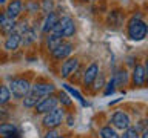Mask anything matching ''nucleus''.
<instances>
[{"label":"nucleus","mask_w":148,"mask_h":138,"mask_svg":"<svg viewBox=\"0 0 148 138\" xmlns=\"http://www.w3.org/2000/svg\"><path fill=\"white\" fill-rule=\"evenodd\" d=\"M128 37L131 40L140 41L147 37V25L139 17H133L128 22Z\"/></svg>","instance_id":"f257e3e1"},{"label":"nucleus","mask_w":148,"mask_h":138,"mask_svg":"<svg viewBox=\"0 0 148 138\" xmlns=\"http://www.w3.org/2000/svg\"><path fill=\"white\" fill-rule=\"evenodd\" d=\"M63 120H65L63 109L54 108L53 110H49L48 114H45L43 120H42V124H43L46 129H57L60 124L63 123Z\"/></svg>","instance_id":"f03ea898"},{"label":"nucleus","mask_w":148,"mask_h":138,"mask_svg":"<svg viewBox=\"0 0 148 138\" xmlns=\"http://www.w3.org/2000/svg\"><path fill=\"white\" fill-rule=\"evenodd\" d=\"M9 92L14 98H23L31 89V83L26 78H14L9 85Z\"/></svg>","instance_id":"7ed1b4c3"},{"label":"nucleus","mask_w":148,"mask_h":138,"mask_svg":"<svg viewBox=\"0 0 148 138\" xmlns=\"http://www.w3.org/2000/svg\"><path fill=\"white\" fill-rule=\"evenodd\" d=\"M57 104H59L57 98L51 94V95L42 97V98L39 100V103L34 106V109H36L37 114H48L49 110H53L54 108H57Z\"/></svg>","instance_id":"20e7f679"},{"label":"nucleus","mask_w":148,"mask_h":138,"mask_svg":"<svg viewBox=\"0 0 148 138\" xmlns=\"http://www.w3.org/2000/svg\"><path fill=\"white\" fill-rule=\"evenodd\" d=\"M111 124H113L116 129L125 131V129H128L130 126H131V118H130V115L127 112L117 110V112H114L113 117H111Z\"/></svg>","instance_id":"39448f33"},{"label":"nucleus","mask_w":148,"mask_h":138,"mask_svg":"<svg viewBox=\"0 0 148 138\" xmlns=\"http://www.w3.org/2000/svg\"><path fill=\"white\" fill-rule=\"evenodd\" d=\"M57 26H59V31H60V34H62V37H73L76 34V25H74V20L71 17L59 18Z\"/></svg>","instance_id":"423d86ee"},{"label":"nucleus","mask_w":148,"mask_h":138,"mask_svg":"<svg viewBox=\"0 0 148 138\" xmlns=\"http://www.w3.org/2000/svg\"><path fill=\"white\" fill-rule=\"evenodd\" d=\"M73 48H74L73 43H69V41H62L54 51H51V54H53V57L56 60H63V58H68L69 55H71Z\"/></svg>","instance_id":"0eeeda50"},{"label":"nucleus","mask_w":148,"mask_h":138,"mask_svg":"<svg viewBox=\"0 0 148 138\" xmlns=\"http://www.w3.org/2000/svg\"><path fill=\"white\" fill-rule=\"evenodd\" d=\"M54 91H56V86L51 85V83H36V85H32L31 89H29V92L39 95L40 98L42 97H46V95H51Z\"/></svg>","instance_id":"6e6552de"},{"label":"nucleus","mask_w":148,"mask_h":138,"mask_svg":"<svg viewBox=\"0 0 148 138\" xmlns=\"http://www.w3.org/2000/svg\"><path fill=\"white\" fill-rule=\"evenodd\" d=\"M77 68H79V58H76V57H68V58L63 62V64H62V71H60V74H62L63 78H68L71 74L76 72Z\"/></svg>","instance_id":"1a4fd4ad"},{"label":"nucleus","mask_w":148,"mask_h":138,"mask_svg":"<svg viewBox=\"0 0 148 138\" xmlns=\"http://www.w3.org/2000/svg\"><path fill=\"white\" fill-rule=\"evenodd\" d=\"M23 11V3H22V0H11V2L8 3V6H6V12H5V16H6L8 18H16L22 14Z\"/></svg>","instance_id":"9d476101"},{"label":"nucleus","mask_w":148,"mask_h":138,"mask_svg":"<svg viewBox=\"0 0 148 138\" xmlns=\"http://www.w3.org/2000/svg\"><path fill=\"white\" fill-rule=\"evenodd\" d=\"M145 80H147V71L142 64H136L133 69V85L137 86V87H142L145 85Z\"/></svg>","instance_id":"9b49d317"},{"label":"nucleus","mask_w":148,"mask_h":138,"mask_svg":"<svg viewBox=\"0 0 148 138\" xmlns=\"http://www.w3.org/2000/svg\"><path fill=\"white\" fill-rule=\"evenodd\" d=\"M97 75H99V64H97V63H91L90 66L85 69V72H83V85H85V86H91Z\"/></svg>","instance_id":"f8f14e48"},{"label":"nucleus","mask_w":148,"mask_h":138,"mask_svg":"<svg viewBox=\"0 0 148 138\" xmlns=\"http://www.w3.org/2000/svg\"><path fill=\"white\" fill-rule=\"evenodd\" d=\"M22 45V35L18 34V32H11V34H8L6 40H5V49L6 51H16L18 46Z\"/></svg>","instance_id":"ddd939ff"},{"label":"nucleus","mask_w":148,"mask_h":138,"mask_svg":"<svg viewBox=\"0 0 148 138\" xmlns=\"http://www.w3.org/2000/svg\"><path fill=\"white\" fill-rule=\"evenodd\" d=\"M57 22H59V16H57V14L53 12V11L48 12V14H46V17H45V20H43V25H42V31L48 34V32H51V29L54 28V25Z\"/></svg>","instance_id":"4468645a"},{"label":"nucleus","mask_w":148,"mask_h":138,"mask_svg":"<svg viewBox=\"0 0 148 138\" xmlns=\"http://www.w3.org/2000/svg\"><path fill=\"white\" fill-rule=\"evenodd\" d=\"M18 129L16 124L12 123H0V135L2 137H11V135H17Z\"/></svg>","instance_id":"2eb2a0df"},{"label":"nucleus","mask_w":148,"mask_h":138,"mask_svg":"<svg viewBox=\"0 0 148 138\" xmlns=\"http://www.w3.org/2000/svg\"><path fill=\"white\" fill-rule=\"evenodd\" d=\"M62 41H63V37L49 32V35L46 37V46H48V51H54L60 43H62Z\"/></svg>","instance_id":"dca6fc26"},{"label":"nucleus","mask_w":148,"mask_h":138,"mask_svg":"<svg viewBox=\"0 0 148 138\" xmlns=\"http://www.w3.org/2000/svg\"><path fill=\"white\" fill-rule=\"evenodd\" d=\"M39 100H40L39 95L32 94V92H28V94L23 97V106H25V108H34V106L39 103Z\"/></svg>","instance_id":"f3484780"},{"label":"nucleus","mask_w":148,"mask_h":138,"mask_svg":"<svg viewBox=\"0 0 148 138\" xmlns=\"http://www.w3.org/2000/svg\"><path fill=\"white\" fill-rule=\"evenodd\" d=\"M99 137L100 138H119V133L116 132L114 127L111 126H105L99 131Z\"/></svg>","instance_id":"a211bd4d"},{"label":"nucleus","mask_w":148,"mask_h":138,"mask_svg":"<svg viewBox=\"0 0 148 138\" xmlns=\"http://www.w3.org/2000/svg\"><path fill=\"white\" fill-rule=\"evenodd\" d=\"M113 80L116 83V86H123L125 83L128 81V74L125 69H120V71H117V74H114Z\"/></svg>","instance_id":"6ab92c4d"},{"label":"nucleus","mask_w":148,"mask_h":138,"mask_svg":"<svg viewBox=\"0 0 148 138\" xmlns=\"http://www.w3.org/2000/svg\"><path fill=\"white\" fill-rule=\"evenodd\" d=\"M34 40H36V32H34V29H32V28H28V29L22 34V43L28 46V45H31Z\"/></svg>","instance_id":"aec40b11"},{"label":"nucleus","mask_w":148,"mask_h":138,"mask_svg":"<svg viewBox=\"0 0 148 138\" xmlns=\"http://www.w3.org/2000/svg\"><path fill=\"white\" fill-rule=\"evenodd\" d=\"M9 100H11V92L6 86H0V106L9 103Z\"/></svg>","instance_id":"412c9836"},{"label":"nucleus","mask_w":148,"mask_h":138,"mask_svg":"<svg viewBox=\"0 0 148 138\" xmlns=\"http://www.w3.org/2000/svg\"><path fill=\"white\" fill-rule=\"evenodd\" d=\"M16 20L14 18H6V22H5V25L2 26V32H5V34H11V32L16 31Z\"/></svg>","instance_id":"4be33fe9"},{"label":"nucleus","mask_w":148,"mask_h":138,"mask_svg":"<svg viewBox=\"0 0 148 138\" xmlns=\"http://www.w3.org/2000/svg\"><path fill=\"white\" fill-rule=\"evenodd\" d=\"M62 86H63L65 89H66V91H68V92H69V94H71V95H74V97H76V98H77L79 101H80V104H82V106H86V101L83 100V97H82V94H80V92H79V91H76V89H74V87H71L69 85H66V83H65V85H62Z\"/></svg>","instance_id":"5701e85b"},{"label":"nucleus","mask_w":148,"mask_h":138,"mask_svg":"<svg viewBox=\"0 0 148 138\" xmlns=\"http://www.w3.org/2000/svg\"><path fill=\"white\" fill-rule=\"evenodd\" d=\"M114 92H116V83H114L113 78H111V81L105 85V91H103V94H105L106 97H110V95H113Z\"/></svg>","instance_id":"b1692460"},{"label":"nucleus","mask_w":148,"mask_h":138,"mask_svg":"<svg viewBox=\"0 0 148 138\" xmlns=\"http://www.w3.org/2000/svg\"><path fill=\"white\" fill-rule=\"evenodd\" d=\"M57 101H59L60 104H63V106H71V104H73L71 98H69V97H68L66 94H63V92H60V94H59Z\"/></svg>","instance_id":"393cba45"},{"label":"nucleus","mask_w":148,"mask_h":138,"mask_svg":"<svg viewBox=\"0 0 148 138\" xmlns=\"http://www.w3.org/2000/svg\"><path fill=\"white\" fill-rule=\"evenodd\" d=\"M92 85H94V87H92V91H94V92H97L99 89H102V87L105 86L103 77H102V75H97V77H96V80L92 81Z\"/></svg>","instance_id":"a878e982"},{"label":"nucleus","mask_w":148,"mask_h":138,"mask_svg":"<svg viewBox=\"0 0 148 138\" xmlns=\"http://www.w3.org/2000/svg\"><path fill=\"white\" fill-rule=\"evenodd\" d=\"M59 135H60V133H59L57 129H48V132L45 133L43 138H57Z\"/></svg>","instance_id":"bb28decb"},{"label":"nucleus","mask_w":148,"mask_h":138,"mask_svg":"<svg viewBox=\"0 0 148 138\" xmlns=\"http://www.w3.org/2000/svg\"><path fill=\"white\" fill-rule=\"evenodd\" d=\"M8 117H9L8 110L3 109V108H0V123H3L5 120H8Z\"/></svg>","instance_id":"cd10ccee"},{"label":"nucleus","mask_w":148,"mask_h":138,"mask_svg":"<svg viewBox=\"0 0 148 138\" xmlns=\"http://www.w3.org/2000/svg\"><path fill=\"white\" fill-rule=\"evenodd\" d=\"M43 11H45L46 14L53 11V3H51L49 0H45V2H43Z\"/></svg>","instance_id":"c85d7f7f"},{"label":"nucleus","mask_w":148,"mask_h":138,"mask_svg":"<svg viewBox=\"0 0 148 138\" xmlns=\"http://www.w3.org/2000/svg\"><path fill=\"white\" fill-rule=\"evenodd\" d=\"M6 16H5V14H2V12H0V29H2V26L5 25V22H6Z\"/></svg>","instance_id":"c756f323"},{"label":"nucleus","mask_w":148,"mask_h":138,"mask_svg":"<svg viewBox=\"0 0 148 138\" xmlns=\"http://www.w3.org/2000/svg\"><path fill=\"white\" fill-rule=\"evenodd\" d=\"M5 138H20V137H18V133H17V135H11V137H5Z\"/></svg>","instance_id":"7c9ffc66"},{"label":"nucleus","mask_w":148,"mask_h":138,"mask_svg":"<svg viewBox=\"0 0 148 138\" xmlns=\"http://www.w3.org/2000/svg\"><path fill=\"white\" fill-rule=\"evenodd\" d=\"M119 138H128V137H127V133H125V132H123V133H122V135H119Z\"/></svg>","instance_id":"2f4dec72"},{"label":"nucleus","mask_w":148,"mask_h":138,"mask_svg":"<svg viewBox=\"0 0 148 138\" xmlns=\"http://www.w3.org/2000/svg\"><path fill=\"white\" fill-rule=\"evenodd\" d=\"M82 2H94V0H82Z\"/></svg>","instance_id":"473e14b6"},{"label":"nucleus","mask_w":148,"mask_h":138,"mask_svg":"<svg viewBox=\"0 0 148 138\" xmlns=\"http://www.w3.org/2000/svg\"><path fill=\"white\" fill-rule=\"evenodd\" d=\"M5 2H6V0H0V5H2V3H5Z\"/></svg>","instance_id":"72a5a7b5"},{"label":"nucleus","mask_w":148,"mask_h":138,"mask_svg":"<svg viewBox=\"0 0 148 138\" xmlns=\"http://www.w3.org/2000/svg\"><path fill=\"white\" fill-rule=\"evenodd\" d=\"M57 138H63V137H60V135H59V137H57Z\"/></svg>","instance_id":"f704fd0d"}]
</instances>
